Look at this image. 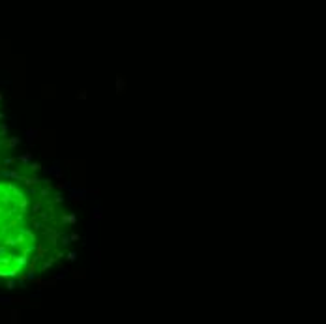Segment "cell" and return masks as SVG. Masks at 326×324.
I'll return each instance as SVG.
<instances>
[{
  "instance_id": "6da1fadb",
  "label": "cell",
  "mask_w": 326,
  "mask_h": 324,
  "mask_svg": "<svg viewBox=\"0 0 326 324\" xmlns=\"http://www.w3.org/2000/svg\"><path fill=\"white\" fill-rule=\"evenodd\" d=\"M51 206L23 182L0 180V279L25 277L49 257Z\"/></svg>"
}]
</instances>
